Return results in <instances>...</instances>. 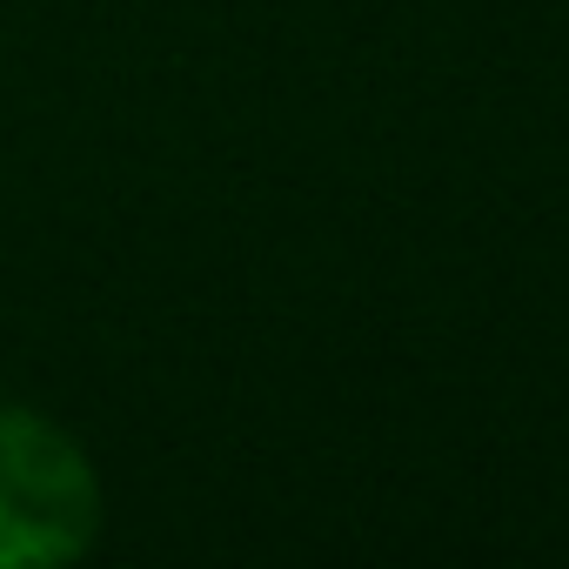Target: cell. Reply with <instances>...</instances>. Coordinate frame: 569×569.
<instances>
[{"label":"cell","mask_w":569,"mask_h":569,"mask_svg":"<svg viewBox=\"0 0 569 569\" xmlns=\"http://www.w3.org/2000/svg\"><path fill=\"white\" fill-rule=\"evenodd\" d=\"M101 522L88 456L41 416L0 402V569L81 556Z\"/></svg>","instance_id":"cell-1"}]
</instances>
